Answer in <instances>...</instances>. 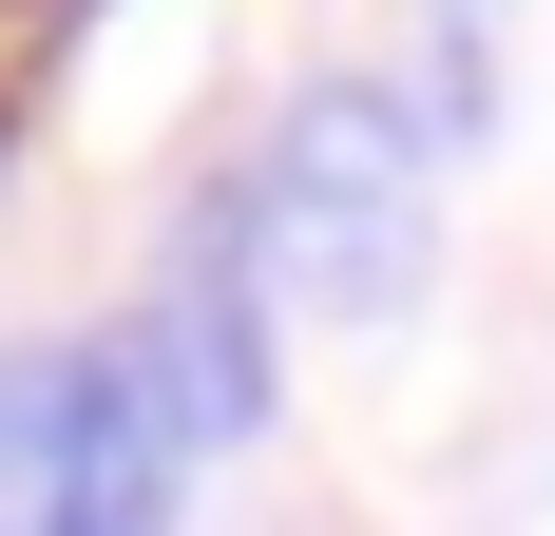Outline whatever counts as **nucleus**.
<instances>
[{"label":"nucleus","mask_w":555,"mask_h":536,"mask_svg":"<svg viewBox=\"0 0 555 536\" xmlns=\"http://www.w3.org/2000/svg\"><path fill=\"white\" fill-rule=\"evenodd\" d=\"M192 518V460H172L154 383H134V345H57V422H39V536H172Z\"/></svg>","instance_id":"7ed1b4c3"},{"label":"nucleus","mask_w":555,"mask_h":536,"mask_svg":"<svg viewBox=\"0 0 555 536\" xmlns=\"http://www.w3.org/2000/svg\"><path fill=\"white\" fill-rule=\"evenodd\" d=\"M230 212H249L269 307L402 326V288H422V212H441V115H422V77H384V58L287 77V115L230 154Z\"/></svg>","instance_id":"f257e3e1"},{"label":"nucleus","mask_w":555,"mask_h":536,"mask_svg":"<svg viewBox=\"0 0 555 536\" xmlns=\"http://www.w3.org/2000/svg\"><path fill=\"white\" fill-rule=\"evenodd\" d=\"M441 20H460V39H479V20H499V0H441Z\"/></svg>","instance_id":"39448f33"},{"label":"nucleus","mask_w":555,"mask_h":536,"mask_svg":"<svg viewBox=\"0 0 555 536\" xmlns=\"http://www.w3.org/2000/svg\"><path fill=\"white\" fill-rule=\"evenodd\" d=\"M39 422H57V345H0V536H39Z\"/></svg>","instance_id":"20e7f679"},{"label":"nucleus","mask_w":555,"mask_h":536,"mask_svg":"<svg viewBox=\"0 0 555 536\" xmlns=\"http://www.w3.org/2000/svg\"><path fill=\"white\" fill-rule=\"evenodd\" d=\"M134 383H154V422L172 460H249V441L287 422V307H269V268H249V212H230V173L172 212L154 288H134Z\"/></svg>","instance_id":"f03ea898"},{"label":"nucleus","mask_w":555,"mask_h":536,"mask_svg":"<svg viewBox=\"0 0 555 536\" xmlns=\"http://www.w3.org/2000/svg\"><path fill=\"white\" fill-rule=\"evenodd\" d=\"M39 20H96V0H39Z\"/></svg>","instance_id":"423d86ee"}]
</instances>
